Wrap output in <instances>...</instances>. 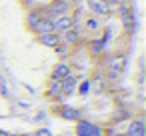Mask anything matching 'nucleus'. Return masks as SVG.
Returning <instances> with one entry per match:
<instances>
[{
  "label": "nucleus",
  "mask_w": 146,
  "mask_h": 136,
  "mask_svg": "<svg viewBox=\"0 0 146 136\" xmlns=\"http://www.w3.org/2000/svg\"><path fill=\"white\" fill-rule=\"evenodd\" d=\"M90 48H92V50H90L92 54H100V52H102V48H104V42H102V40H94Z\"/></svg>",
  "instance_id": "obj_15"
},
{
  "label": "nucleus",
  "mask_w": 146,
  "mask_h": 136,
  "mask_svg": "<svg viewBox=\"0 0 146 136\" xmlns=\"http://www.w3.org/2000/svg\"><path fill=\"white\" fill-rule=\"evenodd\" d=\"M8 136H28V134H10V132H8Z\"/></svg>",
  "instance_id": "obj_21"
},
{
  "label": "nucleus",
  "mask_w": 146,
  "mask_h": 136,
  "mask_svg": "<svg viewBox=\"0 0 146 136\" xmlns=\"http://www.w3.org/2000/svg\"><path fill=\"white\" fill-rule=\"evenodd\" d=\"M36 42L46 46V48H54L56 44H60V34L56 32H46V34H38L36 36Z\"/></svg>",
  "instance_id": "obj_8"
},
{
  "label": "nucleus",
  "mask_w": 146,
  "mask_h": 136,
  "mask_svg": "<svg viewBox=\"0 0 146 136\" xmlns=\"http://www.w3.org/2000/svg\"><path fill=\"white\" fill-rule=\"evenodd\" d=\"M86 6H88V10H90L96 18H106V16H110V12H112L108 0H86Z\"/></svg>",
  "instance_id": "obj_3"
},
{
  "label": "nucleus",
  "mask_w": 146,
  "mask_h": 136,
  "mask_svg": "<svg viewBox=\"0 0 146 136\" xmlns=\"http://www.w3.org/2000/svg\"><path fill=\"white\" fill-rule=\"evenodd\" d=\"M60 42L66 44V46L78 44V42H80V32H78V28H68L66 32H62V34H60Z\"/></svg>",
  "instance_id": "obj_10"
},
{
  "label": "nucleus",
  "mask_w": 146,
  "mask_h": 136,
  "mask_svg": "<svg viewBox=\"0 0 146 136\" xmlns=\"http://www.w3.org/2000/svg\"><path fill=\"white\" fill-rule=\"evenodd\" d=\"M56 112H58V116L64 118V120H70V122L80 120V110L74 108V106H60V108H56Z\"/></svg>",
  "instance_id": "obj_9"
},
{
  "label": "nucleus",
  "mask_w": 146,
  "mask_h": 136,
  "mask_svg": "<svg viewBox=\"0 0 146 136\" xmlns=\"http://www.w3.org/2000/svg\"><path fill=\"white\" fill-rule=\"evenodd\" d=\"M70 74H72V66H70L68 62L60 60V62L54 64V68H52V72H50V78H52V80H64V78L70 76Z\"/></svg>",
  "instance_id": "obj_6"
},
{
  "label": "nucleus",
  "mask_w": 146,
  "mask_h": 136,
  "mask_svg": "<svg viewBox=\"0 0 146 136\" xmlns=\"http://www.w3.org/2000/svg\"><path fill=\"white\" fill-rule=\"evenodd\" d=\"M28 136H54V134H52L48 128H36V130H34L32 134H28Z\"/></svg>",
  "instance_id": "obj_16"
},
{
  "label": "nucleus",
  "mask_w": 146,
  "mask_h": 136,
  "mask_svg": "<svg viewBox=\"0 0 146 136\" xmlns=\"http://www.w3.org/2000/svg\"><path fill=\"white\" fill-rule=\"evenodd\" d=\"M84 24H86V28H90V30H98V28H100V20H98L96 16L86 18V20H84Z\"/></svg>",
  "instance_id": "obj_14"
},
{
  "label": "nucleus",
  "mask_w": 146,
  "mask_h": 136,
  "mask_svg": "<svg viewBox=\"0 0 146 136\" xmlns=\"http://www.w3.org/2000/svg\"><path fill=\"white\" fill-rule=\"evenodd\" d=\"M106 136H126V134L124 132H108Z\"/></svg>",
  "instance_id": "obj_18"
},
{
  "label": "nucleus",
  "mask_w": 146,
  "mask_h": 136,
  "mask_svg": "<svg viewBox=\"0 0 146 136\" xmlns=\"http://www.w3.org/2000/svg\"><path fill=\"white\" fill-rule=\"evenodd\" d=\"M38 2H42V0H38Z\"/></svg>",
  "instance_id": "obj_22"
},
{
  "label": "nucleus",
  "mask_w": 146,
  "mask_h": 136,
  "mask_svg": "<svg viewBox=\"0 0 146 136\" xmlns=\"http://www.w3.org/2000/svg\"><path fill=\"white\" fill-rule=\"evenodd\" d=\"M44 16H48V14H46V8H42V6H30V8L26 10V28L32 30L34 24H36L38 20H42Z\"/></svg>",
  "instance_id": "obj_4"
},
{
  "label": "nucleus",
  "mask_w": 146,
  "mask_h": 136,
  "mask_svg": "<svg viewBox=\"0 0 146 136\" xmlns=\"http://www.w3.org/2000/svg\"><path fill=\"white\" fill-rule=\"evenodd\" d=\"M78 86V78L74 74L66 76L64 80H60V90H62V96H70L74 92V88Z\"/></svg>",
  "instance_id": "obj_11"
},
{
  "label": "nucleus",
  "mask_w": 146,
  "mask_h": 136,
  "mask_svg": "<svg viewBox=\"0 0 146 136\" xmlns=\"http://www.w3.org/2000/svg\"><path fill=\"white\" fill-rule=\"evenodd\" d=\"M46 96L48 98H52V100H56V98H60L62 96V90H60V80H48V84H46Z\"/></svg>",
  "instance_id": "obj_13"
},
{
  "label": "nucleus",
  "mask_w": 146,
  "mask_h": 136,
  "mask_svg": "<svg viewBox=\"0 0 146 136\" xmlns=\"http://www.w3.org/2000/svg\"><path fill=\"white\" fill-rule=\"evenodd\" d=\"M0 136H8V132L6 130H0Z\"/></svg>",
  "instance_id": "obj_20"
},
{
  "label": "nucleus",
  "mask_w": 146,
  "mask_h": 136,
  "mask_svg": "<svg viewBox=\"0 0 146 136\" xmlns=\"http://www.w3.org/2000/svg\"><path fill=\"white\" fill-rule=\"evenodd\" d=\"M106 134H108V130L104 126L84 120V118L76 120V124H74V136H106Z\"/></svg>",
  "instance_id": "obj_1"
},
{
  "label": "nucleus",
  "mask_w": 146,
  "mask_h": 136,
  "mask_svg": "<svg viewBox=\"0 0 146 136\" xmlns=\"http://www.w3.org/2000/svg\"><path fill=\"white\" fill-rule=\"evenodd\" d=\"M50 20H52V28H54L56 34H62V32H66L68 28H74V24H72V14H60V16L50 18Z\"/></svg>",
  "instance_id": "obj_5"
},
{
  "label": "nucleus",
  "mask_w": 146,
  "mask_h": 136,
  "mask_svg": "<svg viewBox=\"0 0 146 136\" xmlns=\"http://www.w3.org/2000/svg\"><path fill=\"white\" fill-rule=\"evenodd\" d=\"M108 2H110V6H112V4H120L122 0H108Z\"/></svg>",
  "instance_id": "obj_19"
},
{
  "label": "nucleus",
  "mask_w": 146,
  "mask_h": 136,
  "mask_svg": "<svg viewBox=\"0 0 146 136\" xmlns=\"http://www.w3.org/2000/svg\"><path fill=\"white\" fill-rule=\"evenodd\" d=\"M44 8H46V14L50 18H54V16H60V14H72L74 6L70 2H66V0H50V4L44 6Z\"/></svg>",
  "instance_id": "obj_2"
},
{
  "label": "nucleus",
  "mask_w": 146,
  "mask_h": 136,
  "mask_svg": "<svg viewBox=\"0 0 146 136\" xmlns=\"http://www.w3.org/2000/svg\"><path fill=\"white\" fill-rule=\"evenodd\" d=\"M88 88H90V84H88V82H82V84L78 86V92H80V94H86Z\"/></svg>",
  "instance_id": "obj_17"
},
{
  "label": "nucleus",
  "mask_w": 146,
  "mask_h": 136,
  "mask_svg": "<svg viewBox=\"0 0 146 136\" xmlns=\"http://www.w3.org/2000/svg\"><path fill=\"white\" fill-rule=\"evenodd\" d=\"M30 32H34L36 36H38V34H46V32H54V28H52V20H50V16H44L42 20H38V22L34 24V28H32Z\"/></svg>",
  "instance_id": "obj_12"
},
{
  "label": "nucleus",
  "mask_w": 146,
  "mask_h": 136,
  "mask_svg": "<svg viewBox=\"0 0 146 136\" xmlns=\"http://www.w3.org/2000/svg\"><path fill=\"white\" fill-rule=\"evenodd\" d=\"M126 136H146V124H144V118H134L130 120L126 132Z\"/></svg>",
  "instance_id": "obj_7"
}]
</instances>
